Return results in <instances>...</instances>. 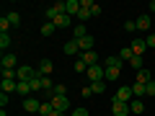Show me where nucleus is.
<instances>
[{
    "mask_svg": "<svg viewBox=\"0 0 155 116\" xmlns=\"http://www.w3.org/2000/svg\"><path fill=\"white\" fill-rule=\"evenodd\" d=\"M91 16H101V5H98V3L91 5Z\"/></svg>",
    "mask_w": 155,
    "mask_h": 116,
    "instance_id": "obj_37",
    "label": "nucleus"
},
{
    "mask_svg": "<svg viewBox=\"0 0 155 116\" xmlns=\"http://www.w3.org/2000/svg\"><path fill=\"white\" fill-rule=\"evenodd\" d=\"M124 31H137V23H134V21H127V23H124Z\"/></svg>",
    "mask_w": 155,
    "mask_h": 116,
    "instance_id": "obj_36",
    "label": "nucleus"
},
{
    "mask_svg": "<svg viewBox=\"0 0 155 116\" xmlns=\"http://www.w3.org/2000/svg\"><path fill=\"white\" fill-rule=\"evenodd\" d=\"M52 111H54V106H52L49 101H44V103H41V111H39V116H49Z\"/></svg>",
    "mask_w": 155,
    "mask_h": 116,
    "instance_id": "obj_27",
    "label": "nucleus"
},
{
    "mask_svg": "<svg viewBox=\"0 0 155 116\" xmlns=\"http://www.w3.org/2000/svg\"><path fill=\"white\" fill-rule=\"evenodd\" d=\"M39 72H36V67H28V65H21L16 70V80H34Z\"/></svg>",
    "mask_w": 155,
    "mask_h": 116,
    "instance_id": "obj_2",
    "label": "nucleus"
},
{
    "mask_svg": "<svg viewBox=\"0 0 155 116\" xmlns=\"http://www.w3.org/2000/svg\"><path fill=\"white\" fill-rule=\"evenodd\" d=\"M129 67H134V70L140 72V70H142V57H137V54H134L132 60H129Z\"/></svg>",
    "mask_w": 155,
    "mask_h": 116,
    "instance_id": "obj_30",
    "label": "nucleus"
},
{
    "mask_svg": "<svg viewBox=\"0 0 155 116\" xmlns=\"http://www.w3.org/2000/svg\"><path fill=\"white\" fill-rule=\"evenodd\" d=\"M62 52H65V54H78V52H80V47H78L75 39H70V41L65 44V49H62Z\"/></svg>",
    "mask_w": 155,
    "mask_h": 116,
    "instance_id": "obj_20",
    "label": "nucleus"
},
{
    "mask_svg": "<svg viewBox=\"0 0 155 116\" xmlns=\"http://www.w3.org/2000/svg\"><path fill=\"white\" fill-rule=\"evenodd\" d=\"M49 103L54 106V111H62V114H65V111L70 108V98H67V95H52V98H49Z\"/></svg>",
    "mask_w": 155,
    "mask_h": 116,
    "instance_id": "obj_3",
    "label": "nucleus"
},
{
    "mask_svg": "<svg viewBox=\"0 0 155 116\" xmlns=\"http://www.w3.org/2000/svg\"><path fill=\"white\" fill-rule=\"evenodd\" d=\"M150 80H153V77H150V72H147V70H140V72H137V80H134V83H142V85H147Z\"/></svg>",
    "mask_w": 155,
    "mask_h": 116,
    "instance_id": "obj_22",
    "label": "nucleus"
},
{
    "mask_svg": "<svg viewBox=\"0 0 155 116\" xmlns=\"http://www.w3.org/2000/svg\"><path fill=\"white\" fill-rule=\"evenodd\" d=\"M119 72H122V70H106V83H114V80H119Z\"/></svg>",
    "mask_w": 155,
    "mask_h": 116,
    "instance_id": "obj_29",
    "label": "nucleus"
},
{
    "mask_svg": "<svg viewBox=\"0 0 155 116\" xmlns=\"http://www.w3.org/2000/svg\"><path fill=\"white\" fill-rule=\"evenodd\" d=\"M80 13V0H67V16H78Z\"/></svg>",
    "mask_w": 155,
    "mask_h": 116,
    "instance_id": "obj_19",
    "label": "nucleus"
},
{
    "mask_svg": "<svg viewBox=\"0 0 155 116\" xmlns=\"http://www.w3.org/2000/svg\"><path fill=\"white\" fill-rule=\"evenodd\" d=\"M23 111H26V114H39V111H41V101H36V98H26L23 101Z\"/></svg>",
    "mask_w": 155,
    "mask_h": 116,
    "instance_id": "obj_7",
    "label": "nucleus"
},
{
    "mask_svg": "<svg viewBox=\"0 0 155 116\" xmlns=\"http://www.w3.org/2000/svg\"><path fill=\"white\" fill-rule=\"evenodd\" d=\"M137 31H150L153 28V23H150V13H142V16H137Z\"/></svg>",
    "mask_w": 155,
    "mask_h": 116,
    "instance_id": "obj_10",
    "label": "nucleus"
},
{
    "mask_svg": "<svg viewBox=\"0 0 155 116\" xmlns=\"http://www.w3.org/2000/svg\"><path fill=\"white\" fill-rule=\"evenodd\" d=\"M109 116H111V114H109Z\"/></svg>",
    "mask_w": 155,
    "mask_h": 116,
    "instance_id": "obj_43",
    "label": "nucleus"
},
{
    "mask_svg": "<svg viewBox=\"0 0 155 116\" xmlns=\"http://www.w3.org/2000/svg\"><path fill=\"white\" fill-rule=\"evenodd\" d=\"M88 114H91V111H88V108H75V111H72V114H70V116H88Z\"/></svg>",
    "mask_w": 155,
    "mask_h": 116,
    "instance_id": "obj_35",
    "label": "nucleus"
},
{
    "mask_svg": "<svg viewBox=\"0 0 155 116\" xmlns=\"http://www.w3.org/2000/svg\"><path fill=\"white\" fill-rule=\"evenodd\" d=\"M28 83H31V90H34V93H36V90H41V75H36L34 80H28Z\"/></svg>",
    "mask_w": 155,
    "mask_h": 116,
    "instance_id": "obj_31",
    "label": "nucleus"
},
{
    "mask_svg": "<svg viewBox=\"0 0 155 116\" xmlns=\"http://www.w3.org/2000/svg\"><path fill=\"white\" fill-rule=\"evenodd\" d=\"M5 18L11 21V26H21V16H18L16 11H11V13H5Z\"/></svg>",
    "mask_w": 155,
    "mask_h": 116,
    "instance_id": "obj_25",
    "label": "nucleus"
},
{
    "mask_svg": "<svg viewBox=\"0 0 155 116\" xmlns=\"http://www.w3.org/2000/svg\"><path fill=\"white\" fill-rule=\"evenodd\" d=\"M129 49H132L137 57H142L145 52H147V44H145V39H134L132 44H129Z\"/></svg>",
    "mask_w": 155,
    "mask_h": 116,
    "instance_id": "obj_11",
    "label": "nucleus"
},
{
    "mask_svg": "<svg viewBox=\"0 0 155 116\" xmlns=\"http://www.w3.org/2000/svg\"><path fill=\"white\" fill-rule=\"evenodd\" d=\"M114 101H122V103H132V85H122V88L114 93Z\"/></svg>",
    "mask_w": 155,
    "mask_h": 116,
    "instance_id": "obj_4",
    "label": "nucleus"
},
{
    "mask_svg": "<svg viewBox=\"0 0 155 116\" xmlns=\"http://www.w3.org/2000/svg\"><path fill=\"white\" fill-rule=\"evenodd\" d=\"M88 88H91V93H104L106 90V80H101V83H88Z\"/></svg>",
    "mask_w": 155,
    "mask_h": 116,
    "instance_id": "obj_24",
    "label": "nucleus"
},
{
    "mask_svg": "<svg viewBox=\"0 0 155 116\" xmlns=\"http://www.w3.org/2000/svg\"><path fill=\"white\" fill-rule=\"evenodd\" d=\"M16 93H21V95L34 93V90H31V83H28V80H18V88H16Z\"/></svg>",
    "mask_w": 155,
    "mask_h": 116,
    "instance_id": "obj_17",
    "label": "nucleus"
},
{
    "mask_svg": "<svg viewBox=\"0 0 155 116\" xmlns=\"http://www.w3.org/2000/svg\"><path fill=\"white\" fill-rule=\"evenodd\" d=\"M132 95H134V98H145V95H147V85L132 83Z\"/></svg>",
    "mask_w": 155,
    "mask_h": 116,
    "instance_id": "obj_15",
    "label": "nucleus"
},
{
    "mask_svg": "<svg viewBox=\"0 0 155 116\" xmlns=\"http://www.w3.org/2000/svg\"><path fill=\"white\" fill-rule=\"evenodd\" d=\"M122 65H124V62L119 60V54H109V57L104 60V67H106V70H122Z\"/></svg>",
    "mask_w": 155,
    "mask_h": 116,
    "instance_id": "obj_8",
    "label": "nucleus"
},
{
    "mask_svg": "<svg viewBox=\"0 0 155 116\" xmlns=\"http://www.w3.org/2000/svg\"><path fill=\"white\" fill-rule=\"evenodd\" d=\"M54 31H57V26H54V23H52V21H47L44 26H41V36H52V34H54Z\"/></svg>",
    "mask_w": 155,
    "mask_h": 116,
    "instance_id": "obj_23",
    "label": "nucleus"
},
{
    "mask_svg": "<svg viewBox=\"0 0 155 116\" xmlns=\"http://www.w3.org/2000/svg\"><path fill=\"white\" fill-rule=\"evenodd\" d=\"M52 70H54L52 60H41V62H39V67H36V72H39L41 77H49V72H52Z\"/></svg>",
    "mask_w": 155,
    "mask_h": 116,
    "instance_id": "obj_12",
    "label": "nucleus"
},
{
    "mask_svg": "<svg viewBox=\"0 0 155 116\" xmlns=\"http://www.w3.org/2000/svg\"><path fill=\"white\" fill-rule=\"evenodd\" d=\"M0 106H3V108L8 106V93H0Z\"/></svg>",
    "mask_w": 155,
    "mask_h": 116,
    "instance_id": "obj_39",
    "label": "nucleus"
},
{
    "mask_svg": "<svg viewBox=\"0 0 155 116\" xmlns=\"http://www.w3.org/2000/svg\"><path fill=\"white\" fill-rule=\"evenodd\" d=\"M26 116H31V114H26Z\"/></svg>",
    "mask_w": 155,
    "mask_h": 116,
    "instance_id": "obj_42",
    "label": "nucleus"
},
{
    "mask_svg": "<svg viewBox=\"0 0 155 116\" xmlns=\"http://www.w3.org/2000/svg\"><path fill=\"white\" fill-rule=\"evenodd\" d=\"M11 47V36L8 34H0V49H8Z\"/></svg>",
    "mask_w": 155,
    "mask_h": 116,
    "instance_id": "obj_32",
    "label": "nucleus"
},
{
    "mask_svg": "<svg viewBox=\"0 0 155 116\" xmlns=\"http://www.w3.org/2000/svg\"><path fill=\"white\" fill-rule=\"evenodd\" d=\"M129 103H122V101H111V116H129Z\"/></svg>",
    "mask_w": 155,
    "mask_h": 116,
    "instance_id": "obj_5",
    "label": "nucleus"
},
{
    "mask_svg": "<svg viewBox=\"0 0 155 116\" xmlns=\"http://www.w3.org/2000/svg\"><path fill=\"white\" fill-rule=\"evenodd\" d=\"M80 60H83L88 67H91V65H98V54H96V49H93V52H83V54H80Z\"/></svg>",
    "mask_w": 155,
    "mask_h": 116,
    "instance_id": "obj_14",
    "label": "nucleus"
},
{
    "mask_svg": "<svg viewBox=\"0 0 155 116\" xmlns=\"http://www.w3.org/2000/svg\"><path fill=\"white\" fill-rule=\"evenodd\" d=\"M75 41H78V47H80V52H93L96 39L91 36V34H88V36H83V39H75Z\"/></svg>",
    "mask_w": 155,
    "mask_h": 116,
    "instance_id": "obj_9",
    "label": "nucleus"
},
{
    "mask_svg": "<svg viewBox=\"0 0 155 116\" xmlns=\"http://www.w3.org/2000/svg\"><path fill=\"white\" fill-rule=\"evenodd\" d=\"M145 44H147V49H155V34H153V31L147 34V39H145Z\"/></svg>",
    "mask_w": 155,
    "mask_h": 116,
    "instance_id": "obj_34",
    "label": "nucleus"
},
{
    "mask_svg": "<svg viewBox=\"0 0 155 116\" xmlns=\"http://www.w3.org/2000/svg\"><path fill=\"white\" fill-rule=\"evenodd\" d=\"M52 95H67V88H65V85H60V83H57V85H54V90H52V93L47 95V98H52Z\"/></svg>",
    "mask_w": 155,
    "mask_h": 116,
    "instance_id": "obj_28",
    "label": "nucleus"
},
{
    "mask_svg": "<svg viewBox=\"0 0 155 116\" xmlns=\"http://www.w3.org/2000/svg\"><path fill=\"white\" fill-rule=\"evenodd\" d=\"M52 23H54L57 28H70V23H72V16H67V13H62V16H57V18H54Z\"/></svg>",
    "mask_w": 155,
    "mask_h": 116,
    "instance_id": "obj_13",
    "label": "nucleus"
},
{
    "mask_svg": "<svg viewBox=\"0 0 155 116\" xmlns=\"http://www.w3.org/2000/svg\"><path fill=\"white\" fill-rule=\"evenodd\" d=\"M0 65H3V70H18V57L13 52H8V54H3Z\"/></svg>",
    "mask_w": 155,
    "mask_h": 116,
    "instance_id": "obj_6",
    "label": "nucleus"
},
{
    "mask_svg": "<svg viewBox=\"0 0 155 116\" xmlns=\"http://www.w3.org/2000/svg\"><path fill=\"white\" fill-rule=\"evenodd\" d=\"M101 80H106V67L101 65H91L88 67V83H101Z\"/></svg>",
    "mask_w": 155,
    "mask_h": 116,
    "instance_id": "obj_1",
    "label": "nucleus"
},
{
    "mask_svg": "<svg viewBox=\"0 0 155 116\" xmlns=\"http://www.w3.org/2000/svg\"><path fill=\"white\" fill-rule=\"evenodd\" d=\"M72 70H75V72H88V65H85V62L80 60V57H78V60H75V65H72Z\"/></svg>",
    "mask_w": 155,
    "mask_h": 116,
    "instance_id": "obj_26",
    "label": "nucleus"
},
{
    "mask_svg": "<svg viewBox=\"0 0 155 116\" xmlns=\"http://www.w3.org/2000/svg\"><path fill=\"white\" fill-rule=\"evenodd\" d=\"M129 111H132V114H142V111H145L142 98H132V103H129Z\"/></svg>",
    "mask_w": 155,
    "mask_h": 116,
    "instance_id": "obj_18",
    "label": "nucleus"
},
{
    "mask_svg": "<svg viewBox=\"0 0 155 116\" xmlns=\"http://www.w3.org/2000/svg\"><path fill=\"white\" fill-rule=\"evenodd\" d=\"M49 116H67V114H62V111H52Z\"/></svg>",
    "mask_w": 155,
    "mask_h": 116,
    "instance_id": "obj_40",
    "label": "nucleus"
},
{
    "mask_svg": "<svg viewBox=\"0 0 155 116\" xmlns=\"http://www.w3.org/2000/svg\"><path fill=\"white\" fill-rule=\"evenodd\" d=\"M0 88H3V93H16L18 80H3V83H0Z\"/></svg>",
    "mask_w": 155,
    "mask_h": 116,
    "instance_id": "obj_16",
    "label": "nucleus"
},
{
    "mask_svg": "<svg viewBox=\"0 0 155 116\" xmlns=\"http://www.w3.org/2000/svg\"><path fill=\"white\" fill-rule=\"evenodd\" d=\"M147 95H155V80H150V83H147Z\"/></svg>",
    "mask_w": 155,
    "mask_h": 116,
    "instance_id": "obj_38",
    "label": "nucleus"
},
{
    "mask_svg": "<svg viewBox=\"0 0 155 116\" xmlns=\"http://www.w3.org/2000/svg\"><path fill=\"white\" fill-rule=\"evenodd\" d=\"M83 36H88V28H85L83 23H78V26L72 28V39H83Z\"/></svg>",
    "mask_w": 155,
    "mask_h": 116,
    "instance_id": "obj_21",
    "label": "nucleus"
},
{
    "mask_svg": "<svg viewBox=\"0 0 155 116\" xmlns=\"http://www.w3.org/2000/svg\"><path fill=\"white\" fill-rule=\"evenodd\" d=\"M150 13H155V0H153V3H150Z\"/></svg>",
    "mask_w": 155,
    "mask_h": 116,
    "instance_id": "obj_41",
    "label": "nucleus"
},
{
    "mask_svg": "<svg viewBox=\"0 0 155 116\" xmlns=\"http://www.w3.org/2000/svg\"><path fill=\"white\" fill-rule=\"evenodd\" d=\"M8 28H11V21L3 16V18H0V34H8Z\"/></svg>",
    "mask_w": 155,
    "mask_h": 116,
    "instance_id": "obj_33",
    "label": "nucleus"
}]
</instances>
